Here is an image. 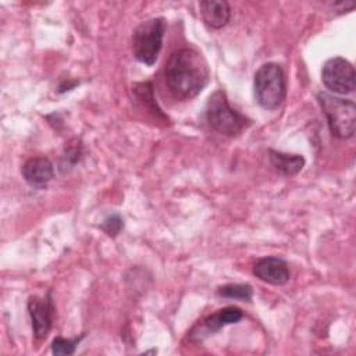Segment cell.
<instances>
[{
    "instance_id": "1",
    "label": "cell",
    "mask_w": 356,
    "mask_h": 356,
    "mask_svg": "<svg viewBox=\"0 0 356 356\" xmlns=\"http://www.w3.org/2000/svg\"><path fill=\"white\" fill-rule=\"evenodd\" d=\"M164 79L175 99L189 100L197 96L209 83V64L196 49H177L170 54L165 63Z\"/></svg>"
},
{
    "instance_id": "2",
    "label": "cell",
    "mask_w": 356,
    "mask_h": 356,
    "mask_svg": "<svg viewBox=\"0 0 356 356\" xmlns=\"http://www.w3.org/2000/svg\"><path fill=\"white\" fill-rule=\"evenodd\" d=\"M253 89L254 97L263 108H278L286 95V79L282 67L277 63L263 64L254 74Z\"/></svg>"
},
{
    "instance_id": "3",
    "label": "cell",
    "mask_w": 356,
    "mask_h": 356,
    "mask_svg": "<svg viewBox=\"0 0 356 356\" xmlns=\"http://www.w3.org/2000/svg\"><path fill=\"white\" fill-rule=\"evenodd\" d=\"M317 100L327 118L331 134L339 139L352 138L356 125L355 103L349 99H342L327 92H320L317 95Z\"/></svg>"
},
{
    "instance_id": "4",
    "label": "cell",
    "mask_w": 356,
    "mask_h": 356,
    "mask_svg": "<svg viewBox=\"0 0 356 356\" xmlns=\"http://www.w3.org/2000/svg\"><path fill=\"white\" fill-rule=\"evenodd\" d=\"M165 22L163 18H150L140 22L132 33L134 57L146 65H153L163 46Z\"/></svg>"
},
{
    "instance_id": "5",
    "label": "cell",
    "mask_w": 356,
    "mask_h": 356,
    "mask_svg": "<svg viewBox=\"0 0 356 356\" xmlns=\"http://www.w3.org/2000/svg\"><path fill=\"white\" fill-rule=\"evenodd\" d=\"M206 118L209 125L218 134L225 136L238 135L248 124V120L234 110L222 90H216L207 102Z\"/></svg>"
},
{
    "instance_id": "6",
    "label": "cell",
    "mask_w": 356,
    "mask_h": 356,
    "mask_svg": "<svg viewBox=\"0 0 356 356\" xmlns=\"http://www.w3.org/2000/svg\"><path fill=\"white\" fill-rule=\"evenodd\" d=\"M321 81L328 90L337 95L352 93L356 88L355 68L348 60L332 57L323 65Z\"/></svg>"
},
{
    "instance_id": "7",
    "label": "cell",
    "mask_w": 356,
    "mask_h": 356,
    "mask_svg": "<svg viewBox=\"0 0 356 356\" xmlns=\"http://www.w3.org/2000/svg\"><path fill=\"white\" fill-rule=\"evenodd\" d=\"M53 299L51 293L47 292L44 298L31 296L28 300V312L32 321L33 335L38 341L46 338L53 323Z\"/></svg>"
},
{
    "instance_id": "8",
    "label": "cell",
    "mask_w": 356,
    "mask_h": 356,
    "mask_svg": "<svg viewBox=\"0 0 356 356\" xmlns=\"http://www.w3.org/2000/svg\"><path fill=\"white\" fill-rule=\"evenodd\" d=\"M253 275L271 285H284L291 277L286 261L275 256L259 259L253 266Z\"/></svg>"
},
{
    "instance_id": "9",
    "label": "cell",
    "mask_w": 356,
    "mask_h": 356,
    "mask_svg": "<svg viewBox=\"0 0 356 356\" xmlns=\"http://www.w3.org/2000/svg\"><path fill=\"white\" fill-rule=\"evenodd\" d=\"M24 179L32 186H43L54 177V167L46 157H33L24 163L21 168Z\"/></svg>"
},
{
    "instance_id": "10",
    "label": "cell",
    "mask_w": 356,
    "mask_h": 356,
    "mask_svg": "<svg viewBox=\"0 0 356 356\" xmlns=\"http://www.w3.org/2000/svg\"><path fill=\"white\" fill-rule=\"evenodd\" d=\"M199 8L204 24L213 29H221L229 22L231 8L225 0H203Z\"/></svg>"
},
{
    "instance_id": "11",
    "label": "cell",
    "mask_w": 356,
    "mask_h": 356,
    "mask_svg": "<svg viewBox=\"0 0 356 356\" xmlns=\"http://www.w3.org/2000/svg\"><path fill=\"white\" fill-rule=\"evenodd\" d=\"M268 161L270 165L282 175H295L298 174L303 165L305 159L300 154H286L282 152H277L270 149L268 150Z\"/></svg>"
},
{
    "instance_id": "12",
    "label": "cell",
    "mask_w": 356,
    "mask_h": 356,
    "mask_svg": "<svg viewBox=\"0 0 356 356\" xmlns=\"http://www.w3.org/2000/svg\"><path fill=\"white\" fill-rule=\"evenodd\" d=\"M242 317H243V313H242V310L239 307H236V306H227V307L213 313L211 316L206 317L203 323H204V327H206L207 331L216 332L220 328H222L224 325L238 323Z\"/></svg>"
},
{
    "instance_id": "13",
    "label": "cell",
    "mask_w": 356,
    "mask_h": 356,
    "mask_svg": "<svg viewBox=\"0 0 356 356\" xmlns=\"http://www.w3.org/2000/svg\"><path fill=\"white\" fill-rule=\"evenodd\" d=\"M252 292V286L248 284H227L217 289L218 296L241 300H250Z\"/></svg>"
},
{
    "instance_id": "14",
    "label": "cell",
    "mask_w": 356,
    "mask_h": 356,
    "mask_svg": "<svg viewBox=\"0 0 356 356\" xmlns=\"http://www.w3.org/2000/svg\"><path fill=\"white\" fill-rule=\"evenodd\" d=\"M83 335L76 337V338H63V337H57L53 339L51 342V352L54 355H60V356H65V355H72L75 352L76 345L79 343V341L82 339Z\"/></svg>"
},
{
    "instance_id": "15",
    "label": "cell",
    "mask_w": 356,
    "mask_h": 356,
    "mask_svg": "<svg viewBox=\"0 0 356 356\" xmlns=\"http://www.w3.org/2000/svg\"><path fill=\"white\" fill-rule=\"evenodd\" d=\"M122 228V220L118 214H111L108 216L104 221H103V229L108 234V235H117Z\"/></svg>"
},
{
    "instance_id": "16",
    "label": "cell",
    "mask_w": 356,
    "mask_h": 356,
    "mask_svg": "<svg viewBox=\"0 0 356 356\" xmlns=\"http://www.w3.org/2000/svg\"><path fill=\"white\" fill-rule=\"evenodd\" d=\"M64 159H65V164H64V165L71 167L72 164H75V161L79 159V147H76V146L70 147V149L67 150V154L64 156ZM64 165H63V167H64Z\"/></svg>"
}]
</instances>
